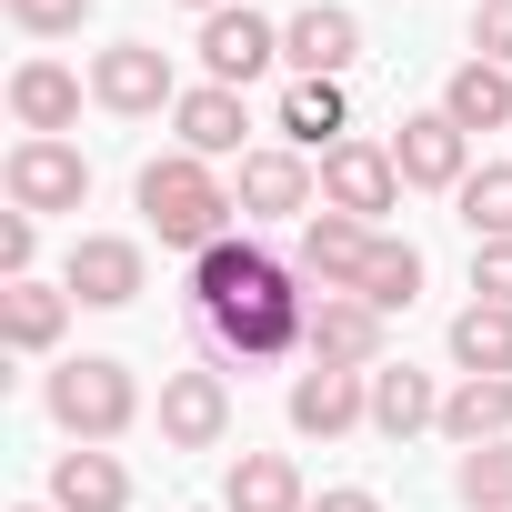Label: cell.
<instances>
[{"label":"cell","mask_w":512,"mask_h":512,"mask_svg":"<svg viewBox=\"0 0 512 512\" xmlns=\"http://www.w3.org/2000/svg\"><path fill=\"white\" fill-rule=\"evenodd\" d=\"M442 432H452L462 452L512 442V372H462V382L442 392Z\"/></svg>","instance_id":"obj_22"},{"label":"cell","mask_w":512,"mask_h":512,"mask_svg":"<svg viewBox=\"0 0 512 512\" xmlns=\"http://www.w3.org/2000/svg\"><path fill=\"white\" fill-rule=\"evenodd\" d=\"M181 11H201V21H211V11H231V0H181Z\"/></svg>","instance_id":"obj_34"},{"label":"cell","mask_w":512,"mask_h":512,"mask_svg":"<svg viewBox=\"0 0 512 512\" xmlns=\"http://www.w3.org/2000/svg\"><path fill=\"white\" fill-rule=\"evenodd\" d=\"M452 372H512V312L502 302H462L452 312Z\"/></svg>","instance_id":"obj_25"},{"label":"cell","mask_w":512,"mask_h":512,"mask_svg":"<svg viewBox=\"0 0 512 512\" xmlns=\"http://www.w3.org/2000/svg\"><path fill=\"white\" fill-rule=\"evenodd\" d=\"M231 201H241V221H312V201H322V171H312V151H292V141H272V151H241V181H231Z\"/></svg>","instance_id":"obj_6"},{"label":"cell","mask_w":512,"mask_h":512,"mask_svg":"<svg viewBox=\"0 0 512 512\" xmlns=\"http://www.w3.org/2000/svg\"><path fill=\"white\" fill-rule=\"evenodd\" d=\"M91 101H101V111H121V121H151V111H171V101H181V81H171V51H161V41H111V51L91 61Z\"/></svg>","instance_id":"obj_7"},{"label":"cell","mask_w":512,"mask_h":512,"mask_svg":"<svg viewBox=\"0 0 512 512\" xmlns=\"http://www.w3.org/2000/svg\"><path fill=\"white\" fill-rule=\"evenodd\" d=\"M452 211H462L472 241H512V161H482V171L452 191Z\"/></svg>","instance_id":"obj_27"},{"label":"cell","mask_w":512,"mask_h":512,"mask_svg":"<svg viewBox=\"0 0 512 512\" xmlns=\"http://www.w3.org/2000/svg\"><path fill=\"white\" fill-rule=\"evenodd\" d=\"M362 262H372V221H352V211H312L292 241V272L312 292H362Z\"/></svg>","instance_id":"obj_12"},{"label":"cell","mask_w":512,"mask_h":512,"mask_svg":"<svg viewBox=\"0 0 512 512\" xmlns=\"http://www.w3.org/2000/svg\"><path fill=\"white\" fill-rule=\"evenodd\" d=\"M302 352L332 362V372H372V362H382V312H372L362 292H312V332H302Z\"/></svg>","instance_id":"obj_14"},{"label":"cell","mask_w":512,"mask_h":512,"mask_svg":"<svg viewBox=\"0 0 512 512\" xmlns=\"http://www.w3.org/2000/svg\"><path fill=\"white\" fill-rule=\"evenodd\" d=\"M21 512H51V502H21Z\"/></svg>","instance_id":"obj_35"},{"label":"cell","mask_w":512,"mask_h":512,"mask_svg":"<svg viewBox=\"0 0 512 512\" xmlns=\"http://www.w3.org/2000/svg\"><path fill=\"white\" fill-rule=\"evenodd\" d=\"M221 512H312V492H302L292 452H241L221 482Z\"/></svg>","instance_id":"obj_23"},{"label":"cell","mask_w":512,"mask_h":512,"mask_svg":"<svg viewBox=\"0 0 512 512\" xmlns=\"http://www.w3.org/2000/svg\"><path fill=\"white\" fill-rule=\"evenodd\" d=\"M322 211H352V221L382 231V211H402V161H392V141H342V151H322Z\"/></svg>","instance_id":"obj_8"},{"label":"cell","mask_w":512,"mask_h":512,"mask_svg":"<svg viewBox=\"0 0 512 512\" xmlns=\"http://www.w3.org/2000/svg\"><path fill=\"white\" fill-rule=\"evenodd\" d=\"M0 181H11V211H31V221L91 201V161H81V141H11Z\"/></svg>","instance_id":"obj_4"},{"label":"cell","mask_w":512,"mask_h":512,"mask_svg":"<svg viewBox=\"0 0 512 512\" xmlns=\"http://www.w3.org/2000/svg\"><path fill=\"white\" fill-rule=\"evenodd\" d=\"M191 312H201V332H211L221 362H282V352H302V332H312L302 272L272 262V251L241 241V231L211 241L201 262H191Z\"/></svg>","instance_id":"obj_1"},{"label":"cell","mask_w":512,"mask_h":512,"mask_svg":"<svg viewBox=\"0 0 512 512\" xmlns=\"http://www.w3.org/2000/svg\"><path fill=\"white\" fill-rule=\"evenodd\" d=\"M31 262H41V221L0 211V282H31Z\"/></svg>","instance_id":"obj_30"},{"label":"cell","mask_w":512,"mask_h":512,"mask_svg":"<svg viewBox=\"0 0 512 512\" xmlns=\"http://www.w3.org/2000/svg\"><path fill=\"white\" fill-rule=\"evenodd\" d=\"M0 11H11V31H21V41H71V31L101 11V0H0Z\"/></svg>","instance_id":"obj_29"},{"label":"cell","mask_w":512,"mask_h":512,"mask_svg":"<svg viewBox=\"0 0 512 512\" xmlns=\"http://www.w3.org/2000/svg\"><path fill=\"white\" fill-rule=\"evenodd\" d=\"M392 161H402V191H462L472 181V131L452 111H412L392 131Z\"/></svg>","instance_id":"obj_9"},{"label":"cell","mask_w":512,"mask_h":512,"mask_svg":"<svg viewBox=\"0 0 512 512\" xmlns=\"http://www.w3.org/2000/svg\"><path fill=\"white\" fill-rule=\"evenodd\" d=\"M372 432H382V442L442 432V392H432V372H412V362H372Z\"/></svg>","instance_id":"obj_21"},{"label":"cell","mask_w":512,"mask_h":512,"mask_svg":"<svg viewBox=\"0 0 512 512\" xmlns=\"http://www.w3.org/2000/svg\"><path fill=\"white\" fill-rule=\"evenodd\" d=\"M282 61V21H262V11H241V0H231V11H211L201 21V71L221 81V91H241V81H262Z\"/></svg>","instance_id":"obj_11"},{"label":"cell","mask_w":512,"mask_h":512,"mask_svg":"<svg viewBox=\"0 0 512 512\" xmlns=\"http://www.w3.org/2000/svg\"><path fill=\"white\" fill-rule=\"evenodd\" d=\"M41 402H51V422H61L71 442H121V432L141 422V382H131V362H111V352L61 362V372L41 382Z\"/></svg>","instance_id":"obj_3"},{"label":"cell","mask_w":512,"mask_h":512,"mask_svg":"<svg viewBox=\"0 0 512 512\" xmlns=\"http://www.w3.org/2000/svg\"><path fill=\"white\" fill-rule=\"evenodd\" d=\"M231 432V382L221 372H161V442L171 452H211Z\"/></svg>","instance_id":"obj_15"},{"label":"cell","mask_w":512,"mask_h":512,"mask_svg":"<svg viewBox=\"0 0 512 512\" xmlns=\"http://www.w3.org/2000/svg\"><path fill=\"white\" fill-rule=\"evenodd\" d=\"M141 282H151V251H141V241H121V231H81V241L61 251V292H71V302H91V312L141 302Z\"/></svg>","instance_id":"obj_5"},{"label":"cell","mask_w":512,"mask_h":512,"mask_svg":"<svg viewBox=\"0 0 512 512\" xmlns=\"http://www.w3.org/2000/svg\"><path fill=\"white\" fill-rule=\"evenodd\" d=\"M362 422H372V372H332V362L292 372V432L302 442H342Z\"/></svg>","instance_id":"obj_10"},{"label":"cell","mask_w":512,"mask_h":512,"mask_svg":"<svg viewBox=\"0 0 512 512\" xmlns=\"http://www.w3.org/2000/svg\"><path fill=\"white\" fill-rule=\"evenodd\" d=\"M272 131H282L292 151H342V141H352V101H342V81H282Z\"/></svg>","instance_id":"obj_20"},{"label":"cell","mask_w":512,"mask_h":512,"mask_svg":"<svg viewBox=\"0 0 512 512\" xmlns=\"http://www.w3.org/2000/svg\"><path fill=\"white\" fill-rule=\"evenodd\" d=\"M452 492H462V512H512V442L462 452L452 462Z\"/></svg>","instance_id":"obj_28"},{"label":"cell","mask_w":512,"mask_h":512,"mask_svg":"<svg viewBox=\"0 0 512 512\" xmlns=\"http://www.w3.org/2000/svg\"><path fill=\"white\" fill-rule=\"evenodd\" d=\"M282 61H292V81H342L362 61V21L342 11V0H312V11L282 21Z\"/></svg>","instance_id":"obj_13"},{"label":"cell","mask_w":512,"mask_h":512,"mask_svg":"<svg viewBox=\"0 0 512 512\" xmlns=\"http://www.w3.org/2000/svg\"><path fill=\"white\" fill-rule=\"evenodd\" d=\"M61 332H71V292L61 282H0V352H61Z\"/></svg>","instance_id":"obj_17"},{"label":"cell","mask_w":512,"mask_h":512,"mask_svg":"<svg viewBox=\"0 0 512 512\" xmlns=\"http://www.w3.org/2000/svg\"><path fill=\"white\" fill-rule=\"evenodd\" d=\"M472 61L512 71V0H482V11H472Z\"/></svg>","instance_id":"obj_32"},{"label":"cell","mask_w":512,"mask_h":512,"mask_svg":"<svg viewBox=\"0 0 512 512\" xmlns=\"http://www.w3.org/2000/svg\"><path fill=\"white\" fill-rule=\"evenodd\" d=\"M51 512H131V472L111 442H71L51 462Z\"/></svg>","instance_id":"obj_16"},{"label":"cell","mask_w":512,"mask_h":512,"mask_svg":"<svg viewBox=\"0 0 512 512\" xmlns=\"http://www.w3.org/2000/svg\"><path fill=\"white\" fill-rule=\"evenodd\" d=\"M442 111L482 141V131H512V71L502 61H462L452 81H442Z\"/></svg>","instance_id":"obj_24"},{"label":"cell","mask_w":512,"mask_h":512,"mask_svg":"<svg viewBox=\"0 0 512 512\" xmlns=\"http://www.w3.org/2000/svg\"><path fill=\"white\" fill-rule=\"evenodd\" d=\"M412 292H422V251H412L402 231H372V262H362V302H372V312H412Z\"/></svg>","instance_id":"obj_26"},{"label":"cell","mask_w":512,"mask_h":512,"mask_svg":"<svg viewBox=\"0 0 512 512\" xmlns=\"http://www.w3.org/2000/svg\"><path fill=\"white\" fill-rule=\"evenodd\" d=\"M231 181L211 171V161H191V151H161V161H141V221L161 231V251H201L211 241H231Z\"/></svg>","instance_id":"obj_2"},{"label":"cell","mask_w":512,"mask_h":512,"mask_svg":"<svg viewBox=\"0 0 512 512\" xmlns=\"http://www.w3.org/2000/svg\"><path fill=\"white\" fill-rule=\"evenodd\" d=\"M312 512H382V492H362V482H332V492H312Z\"/></svg>","instance_id":"obj_33"},{"label":"cell","mask_w":512,"mask_h":512,"mask_svg":"<svg viewBox=\"0 0 512 512\" xmlns=\"http://www.w3.org/2000/svg\"><path fill=\"white\" fill-rule=\"evenodd\" d=\"M171 131H181V151H191V161H241L251 111H241V91L201 81V91H181V101H171Z\"/></svg>","instance_id":"obj_19"},{"label":"cell","mask_w":512,"mask_h":512,"mask_svg":"<svg viewBox=\"0 0 512 512\" xmlns=\"http://www.w3.org/2000/svg\"><path fill=\"white\" fill-rule=\"evenodd\" d=\"M11 121H21V141H61V131L81 121V71L21 61V71H11Z\"/></svg>","instance_id":"obj_18"},{"label":"cell","mask_w":512,"mask_h":512,"mask_svg":"<svg viewBox=\"0 0 512 512\" xmlns=\"http://www.w3.org/2000/svg\"><path fill=\"white\" fill-rule=\"evenodd\" d=\"M472 302L512 312V241H472Z\"/></svg>","instance_id":"obj_31"}]
</instances>
